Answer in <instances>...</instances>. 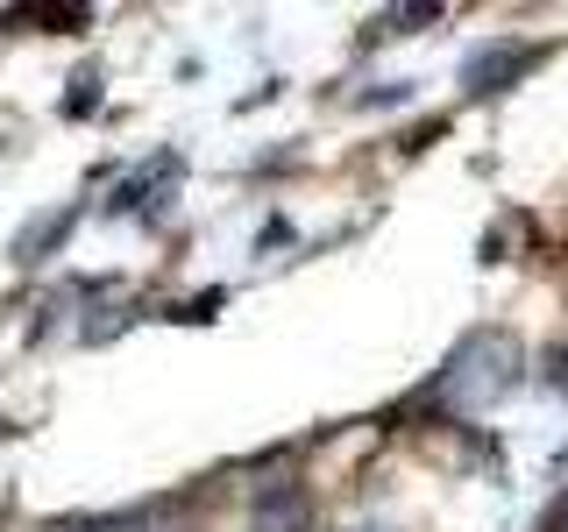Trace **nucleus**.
<instances>
[{
  "label": "nucleus",
  "mask_w": 568,
  "mask_h": 532,
  "mask_svg": "<svg viewBox=\"0 0 568 532\" xmlns=\"http://www.w3.org/2000/svg\"><path fill=\"white\" fill-rule=\"evenodd\" d=\"M511 362H519V348H511L505 334H476V341L455 355V369H448L440 383H448L455 405H490L497 390L511 383Z\"/></svg>",
  "instance_id": "nucleus-1"
},
{
  "label": "nucleus",
  "mask_w": 568,
  "mask_h": 532,
  "mask_svg": "<svg viewBox=\"0 0 568 532\" xmlns=\"http://www.w3.org/2000/svg\"><path fill=\"white\" fill-rule=\"evenodd\" d=\"M248 532H306V490L298 483H263L248 497Z\"/></svg>",
  "instance_id": "nucleus-2"
},
{
  "label": "nucleus",
  "mask_w": 568,
  "mask_h": 532,
  "mask_svg": "<svg viewBox=\"0 0 568 532\" xmlns=\"http://www.w3.org/2000/svg\"><path fill=\"white\" fill-rule=\"evenodd\" d=\"M532 58H540V50H526V43H490V50H476V58L462 64V85H469V93H497V85L519 79Z\"/></svg>",
  "instance_id": "nucleus-3"
},
{
  "label": "nucleus",
  "mask_w": 568,
  "mask_h": 532,
  "mask_svg": "<svg viewBox=\"0 0 568 532\" xmlns=\"http://www.w3.org/2000/svg\"><path fill=\"white\" fill-rule=\"evenodd\" d=\"M71 221H79V213H71V206H58V213H43V221H36V227H29L22 242H14V256H22V263H43V248L58 242V235H71Z\"/></svg>",
  "instance_id": "nucleus-4"
},
{
  "label": "nucleus",
  "mask_w": 568,
  "mask_h": 532,
  "mask_svg": "<svg viewBox=\"0 0 568 532\" xmlns=\"http://www.w3.org/2000/svg\"><path fill=\"white\" fill-rule=\"evenodd\" d=\"M156 177H178V156H171V150H164V156H150V164H142L135 177H121V192H114V206H121V213H129V206H142V192H150V185H156Z\"/></svg>",
  "instance_id": "nucleus-5"
},
{
  "label": "nucleus",
  "mask_w": 568,
  "mask_h": 532,
  "mask_svg": "<svg viewBox=\"0 0 568 532\" xmlns=\"http://www.w3.org/2000/svg\"><path fill=\"white\" fill-rule=\"evenodd\" d=\"M114 532H178V525H171V511H164V504H150V511H135V519H121Z\"/></svg>",
  "instance_id": "nucleus-6"
},
{
  "label": "nucleus",
  "mask_w": 568,
  "mask_h": 532,
  "mask_svg": "<svg viewBox=\"0 0 568 532\" xmlns=\"http://www.w3.org/2000/svg\"><path fill=\"white\" fill-rule=\"evenodd\" d=\"M342 532H390V525H377V519H369V525H342Z\"/></svg>",
  "instance_id": "nucleus-7"
},
{
  "label": "nucleus",
  "mask_w": 568,
  "mask_h": 532,
  "mask_svg": "<svg viewBox=\"0 0 568 532\" xmlns=\"http://www.w3.org/2000/svg\"><path fill=\"white\" fill-rule=\"evenodd\" d=\"M100 532H114V525H100Z\"/></svg>",
  "instance_id": "nucleus-8"
}]
</instances>
